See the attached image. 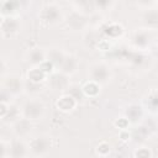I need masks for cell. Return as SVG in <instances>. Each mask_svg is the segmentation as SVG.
Segmentation results:
<instances>
[{
	"label": "cell",
	"mask_w": 158,
	"mask_h": 158,
	"mask_svg": "<svg viewBox=\"0 0 158 158\" xmlns=\"http://www.w3.org/2000/svg\"><path fill=\"white\" fill-rule=\"evenodd\" d=\"M78 105V101L70 95V94H63L60 95L56 101V107L64 114L72 112Z\"/></svg>",
	"instance_id": "obj_10"
},
{
	"label": "cell",
	"mask_w": 158,
	"mask_h": 158,
	"mask_svg": "<svg viewBox=\"0 0 158 158\" xmlns=\"http://www.w3.org/2000/svg\"><path fill=\"white\" fill-rule=\"evenodd\" d=\"M26 59L31 65H40L46 60V52L41 48H31L26 53Z\"/></svg>",
	"instance_id": "obj_15"
},
{
	"label": "cell",
	"mask_w": 158,
	"mask_h": 158,
	"mask_svg": "<svg viewBox=\"0 0 158 158\" xmlns=\"http://www.w3.org/2000/svg\"><path fill=\"white\" fill-rule=\"evenodd\" d=\"M7 105L5 104V102H1L0 101V118H2L4 116H5V114H6V111H7Z\"/></svg>",
	"instance_id": "obj_32"
},
{
	"label": "cell",
	"mask_w": 158,
	"mask_h": 158,
	"mask_svg": "<svg viewBox=\"0 0 158 158\" xmlns=\"http://www.w3.org/2000/svg\"><path fill=\"white\" fill-rule=\"evenodd\" d=\"M65 25L67 27L73 31V32H78L81 30H85L88 26V17L81 14L78 10H74L72 12H69L65 17Z\"/></svg>",
	"instance_id": "obj_5"
},
{
	"label": "cell",
	"mask_w": 158,
	"mask_h": 158,
	"mask_svg": "<svg viewBox=\"0 0 158 158\" xmlns=\"http://www.w3.org/2000/svg\"><path fill=\"white\" fill-rule=\"evenodd\" d=\"M46 74H49V73H52V68H53V65L48 62V60H44V62H42L40 65H38Z\"/></svg>",
	"instance_id": "obj_28"
},
{
	"label": "cell",
	"mask_w": 158,
	"mask_h": 158,
	"mask_svg": "<svg viewBox=\"0 0 158 158\" xmlns=\"http://www.w3.org/2000/svg\"><path fill=\"white\" fill-rule=\"evenodd\" d=\"M151 31L152 30H147V28L135 31L131 37V43L133 44V47L137 49H146L147 47H149L152 40Z\"/></svg>",
	"instance_id": "obj_7"
},
{
	"label": "cell",
	"mask_w": 158,
	"mask_h": 158,
	"mask_svg": "<svg viewBox=\"0 0 158 158\" xmlns=\"http://www.w3.org/2000/svg\"><path fill=\"white\" fill-rule=\"evenodd\" d=\"M91 1L94 9L98 11H110L114 6L115 0H89Z\"/></svg>",
	"instance_id": "obj_21"
},
{
	"label": "cell",
	"mask_w": 158,
	"mask_h": 158,
	"mask_svg": "<svg viewBox=\"0 0 158 158\" xmlns=\"http://www.w3.org/2000/svg\"><path fill=\"white\" fill-rule=\"evenodd\" d=\"M78 65H79V62H78V58L73 54H65L60 67H59V70L67 75H70V74H74L78 69Z\"/></svg>",
	"instance_id": "obj_13"
},
{
	"label": "cell",
	"mask_w": 158,
	"mask_h": 158,
	"mask_svg": "<svg viewBox=\"0 0 158 158\" xmlns=\"http://www.w3.org/2000/svg\"><path fill=\"white\" fill-rule=\"evenodd\" d=\"M6 69H7V65H6L5 60H4L2 58H0V78H1V77L5 74Z\"/></svg>",
	"instance_id": "obj_31"
},
{
	"label": "cell",
	"mask_w": 158,
	"mask_h": 158,
	"mask_svg": "<svg viewBox=\"0 0 158 158\" xmlns=\"http://www.w3.org/2000/svg\"><path fill=\"white\" fill-rule=\"evenodd\" d=\"M72 5H74L75 7H84V6H86L88 4H89V0H68Z\"/></svg>",
	"instance_id": "obj_30"
},
{
	"label": "cell",
	"mask_w": 158,
	"mask_h": 158,
	"mask_svg": "<svg viewBox=\"0 0 158 158\" xmlns=\"http://www.w3.org/2000/svg\"><path fill=\"white\" fill-rule=\"evenodd\" d=\"M19 117H20V110H19L16 106H11V107L7 109L5 116H4L1 120H2L4 122H6V123H12V122H15Z\"/></svg>",
	"instance_id": "obj_22"
},
{
	"label": "cell",
	"mask_w": 158,
	"mask_h": 158,
	"mask_svg": "<svg viewBox=\"0 0 158 158\" xmlns=\"http://www.w3.org/2000/svg\"><path fill=\"white\" fill-rule=\"evenodd\" d=\"M48 86L51 90L53 91H64L69 88V79L68 75L62 73V72H57V73H52L48 79Z\"/></svg>",
	"instance_id": "obj_6"
},
{
	"label": "cell",
	"mask_w": 158,
	"mask_h": 158,
	"mask_svg": "<svg viewBox=\"0 0 158 158\" xmlns=\"http://www.w3.org/2000/svg\"><path fill=\"white\" fill-rule=\"evenodd\" d=\"M23 91L28 94H38L42 91V85L41 83H33L31 80L23 81Z\"/></svg>",
	"instance_id": "obj_23"
},
{
	"label": "cell",
	"mask_w": 158,
	"mask_h": 158,
	"mask_svg": "<svg viewBox=\"0 0 158 158\" xmlns=\"http://www.w3.org/2000/svg\"><path fill=\"white\" fill-rule=\"evenodd\" d=\"M128 120L126 118V117H121V118H118L116 122H115V125L118 127V128H121V130H125V128H127V126H128Z\"/></svg>",
	"instance_id": "obj_29"
},
{
	"label": "cell",
	"mask_w": 158,
	"mask_h": 158,
	"mask_svg": "<svg viewBox=\"0 0 158 158\" xmlns=\"http://www.w3.org/2000/svg\"><path fill=\"white\" fill-rule=\"evenodd\" d=\"M27 147H28V152L31 154L41 157L49 152V149L52 147V139L47 135H38L30 139Z\"/></svg>",
	"instance_id": "obj_4"
},
{
	"label": "cell",
	"mask_w": 158,
	"mask_h": 158,
	"mask_svg": "<svg viewBox=\"0 0 158 158\" xmlns=\"http://www.w3.org/2000/svg\"><path fill=\"white\" fill-rule=\"evenodd\" d=\"M11 125H12V132L19 138H26V137H28L30 133L32 132V128H33V125H32L31 120H28L26 117H21V118L19 117Z\"/></svg>",
	"instance_id": "obj_8"
},
{
	"label": "cell",
	"mask_w": 158,
	"mask_h": 158,
	"mask_svg": "<svg viewBox=\"0 0 158 158\" xmlns=\"http://www.w3.org/2000/svg\"><path fill=\"white\" fill-rule=\"evenodd\" d=\"M133 157H138V158H147L148 157L149 158V157H152V152L147 147H141L133 152Z\"/></svg>",
	"instance_id": "obj_26"
},
{
	"label": "cell",
	"mask_w": 158,
	"mask_h": 158,
	"mask_svg": "<svg viewBox=\"0 0 158 158\" xmlns=\"http://www.w3.org/2000/svg\"><path fill=\"white\" fill-rule=\"evenodd\" d=\"M0 27H1V31H2L4 35L11 36V35H14V33H16L19 31L20 22L15 17H7V19H4V22H2V25Z\"/></svg>",
	"instance_id": "obj_17"
},
{
	"label": "cell",
	"mask_w": 158,
	"mask_h": 158,
	"mask_svg": "<svg viewBox=\"0 0 158 158\" xmlns=\"http://www.w3.org/2000/svg\"><path fill=\"white\" fill-rule=\"evenodd\" d=\"M81 90H83V94L85 96H88V98H95L100 93V84H98V83H95L93 80H88L83 85Z\"/></svg>",
	"instance_id": "obj_19"
},
{
	"label": "cell",
	"mask_w": 158,
	"mask_h": 158,
	"mask_svg": "<svg viewBox=\"0 0 158 158\" xmlns=\"http://www.w3.org/2000/svg\"><path fill=\"white\" fill-rule=\"evenodd\" d=\"M147 105H148V110L151 112H156V109H157V91H156V89H152L148 93Z\"/></svg>",
	"instance_id": "obj_24"
},
{
	"label": "cell",
	"mask_w": 158,
	"mask_h": 158,
	"mask_svg": "<svg viewBox=\"0 0 158 158\" xmlns=\"http://www.w3.org/2000/svg\"><path fill=\"white\" fill-rule=\"evenodd\" d=\"M6 146L2 143V142H0V157H5V156H7V152H6Z\"/></svg>",
	"instance_id": "obj_34"
},
{
	"label": "cell",
	"mask_w": 158,
	"mask_h": 158,
	"mask_svg": "<svg viewBox=\"0 0 158 158\" xmlns=\"http://www.w3.org/2000/svg\"><path fill=\"white\" fill-rule=\"evenodd\" d=\"M111 70L110 67L104 62H95L88 68V77L89 80H93L100 85L107 84L111 79Z\"/></svg>",
	"instance_id": "obj_2"
},
{
	"label": "cell",
	"mask_w": 158,
	"mask_h": 158,
	"mask_svg": "<svg viewBox=\"0 0 158 158\" xmlns=\"http://www.w3.org/2000/svg\"><path fill=\"white\" fill-rule=\"evenodd\" d=\"M22 117H26L31 121L42 120L46 112V105L37 99H30L23 102L21 110H20Z\"/></svg>",
	"instance_id": "obj_1"
},
{
	"label": "cell",
	"mask_w": 158,
	"mask_h": 158,
	"mask_svg": "<svg viewBox=\"0 0 158 158\" xmlns=\"http://www.w3.org/2000/svg\"><path fill=\"white\" fill-rule=\"evenodd\" d=\"M9 156H11V157H15V158H17V157H26L27 154H30V152H28V147H27V144L22 141V138H16V139H14L11 143H10V147H9V153H7Z\"/></svg>",
	"instance_id": "obj_11"
},
{
	"label": "cell",
	"mask_w": 158,
	"mask_h": 158,
	"mask_svg": "<svg viewBox=\"0 0 158 158\" xmlns=\"http://www.w3.org/2000/svg\"><path fill=\"white\" fill-rule=\"evenodd\" d=\"M64 57H65L64 51L58 47H53L46 52V60H48L53 67H57V68L60 67Z\"/></svg>",
	"instance_id": "obj_14"
},
{
	"label": "cell",
	"mask_w": 158,
	"mask_h": 158,
	"mask_svg": "<svg viewBox=\"0 0 158 158\" xmlns=\"http://www.w3.org/2000/svg\"><path fill=\"white\" fill-rule=\"evenodd\" d=\"M125 117L128 120V122H138L143 117V110L139 105H128L125 109Z\"/></svg>",
	"instance_id": "obj_16"
},
{
	"label": "cell",
	"mask_w": 158,
	"mask_h": 158,
	"mask_svg": "<svg viewBox=\"0 0 158 158\" xmlns=\"http://www.w3.org/2000/svg\"><path fill=\"white\" fill-rule=\"evenodd\" d=\"M2 86L11 94V95H17L23 91V80L19 74H11L5 78Z\"/></svg>",
	"instance_id": "obj_9"
},
{
	"label": "cell",
	"mask_w": 158,
	"mask_h": 158,
	"mask_svg": "<svg viewBox=\"0 0 158 158\" xmlns=\"http://www.w3.org/2000/svg\"><path fill=\"white\" fill-rule=\"evenodd\" d=\"M120 137H121V139L123 141V142H126V141H128L130 139V133H128V131L125 128V130H122L121 132H120Z\"/></svg>",
	"instance_id": "obj_33"
},
{
	"label": "cell",
	"mask_w": 158,
	"mask_h": 158,
	"mask_svg": "<svg viewBox=\"0 0 158 158\" xmlns=\"http://www.w3.org/2000/svg\"><path fill=\"white\" fill-rule=\"evenodd\" d=\"M142 22L146 26L147 30L156 31L157 30V23H158V14L156 7H149L147 9L143 15H142Z\"/></svg>",
	"instance_id": "obj_12"
},
{
	"label": "cell",
	"mask_w": 158,
	"mask_h": 158,
	"mask_svg": "<svg viewBox=\"0 0 158 158\" xmlns=\"http://www.w3.org/2000/svg\"><path fill=\"white\" fill-rule=\"evenodd\" d=\"M40 20L46 23V25H57L63 20V14H62V9L58 4L54 2H49L42 6V9L40 10L38 14Z\"/></svg>",
	"instance_id": "obj_3"
},
{
	"label": "cell",
	"mask_w": 158,
	"mask_h": 158,
	"mask_svg": "<svg viewBox=\"0 0 158 158\" xmlns=\"http://www.w3.org/2000/svg\"><path fill=\"white\" fill-rule=\"evenodd\" d=\"M110 151H111V147H110V144H109L107 142H105V141L100 142V143L96 146V148H95L96 154L100 156V157H106V156H109V154H110Z\"/></svg>",
	"instance_id": "obj_25"
},
{
	"label": "cell",
	"mask_w": 158,
	"mask_h": 158,
	"mask_svg": "<svg viewBox=\"0 0 158 158\" xmlns=\"http://www.w3.org/2000/svg\"><path fill=\"white\" fill-rule=\"evenodd\" d=\"M11 96H12V95H11L4 86L0 88V101H1V102H5V104L9 102V100H10Z\"/></svg>",
	"instance_id": "obj_27"
},
{
	"label": "cell",
	"mask_w": 158,
	"mask_h": 158,
	"mask_svg": "<svg viewBox=\"0 0 158 158\" xmlns=\"http://www.w3.org/2000/svg\"><path fill=\"white\" fill-rule=\"evenodd\" d=\"M104 32L111 37V38H116L118 36H121L123 33V27L120 23H109L104 27Z\"/></svg>",
	"instance_id": "obj_20"
},
{
	"label": "cell",
	"mask_w": 158,
	"mask_h": 158,
	"mask_svg": "<svg viewBox=\"0 0 158 158\" xmlns=\"http://www.w3.org/2000/svg\"><path fill=\"white\" fill-rule=\"evenodd\" d=\"M46 77H47V74L38 65H32V68H30L26 74V79L31 80L33 83H42L46 79Z\"/></svg>",
	"instance_id": "obj_18"
},
{
	"label": "cell",
	"mask_w": 158,
	"mask_h": 158,
	"mask_svg": "<svg viewBox=\"0 0 158 158\" xmlns=\"http://www.w3.org/2000/svg\"><path fill=\"white\" fill-rule=\"evenodd\" d=\"M2 22H4V17H2V15L0 14V26L2 25Z\"/></svg>",
	"instance_id": "obj_35"
}]
</instances>
